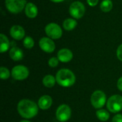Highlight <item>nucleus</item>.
Returning <instances> with one entry per match:
<instances>
[{
    "label": "nucleus",
    "instance_id": "f257e3e1",
    "mask_svg": "<svg viewBox=\"0 0 122 122\" xmlns=\"http://www.w3.org/2000/svg\"><path fill=\"white\" fill-rule=\"evenodd\" d=\"M17 111L21 117L29 119L35 117L38 114L39 106L34 102L25 99L18 103Z\"/></svg>",
    "mask_w": 122,
    "mask_h": 122
},
{
    "label": "nucleus",
    "instance_id": "f03ea898",
    "mask_svg": "<svg viewBox=\"0 0 122 122\" xmlns=\"http://www.w3.org/2000/svg\"><path fill=\"white\" fill-rule=\"evenodd\" d=\"M56 80L57 84L61 86L70 87L75 84L76 76L70 69H61L57 71Z\"/></svg>",
    "mask_w": 122,
    "mask_h": 122
},
{
    "label": "nucleus",
    "instance_id": "7ed1b4c3",
    "mask_svg": "<svg viewBox=\"0 0 122 122\" xmlns=\"http://www.w3.org/2000/svg\"><path fill=\"white\" fill-rule=\"evenodd\" d=\"M26 0H5V6L7 10L12 14H18L25 9Z\"/></svg>",
    "mask_w": 122,
    "mask_h": 122
},
{
    "label": "nucleus",
    "instance_id": "20e7f679",
    "mask_svg": "<svg viewBox=\"0 0 122 122\" xmlns=\"http://www.w3.org/2000/svg\"><path fill=\"white\" fill-rule=\"evenodd\" d=\"M107 108L112 113H118L122 110V96L113 95L107 102Z\"/></svg>",
    "mask_w": 122,
    "mask_h": 122
},
{
    "label": "nucleus",
    "instance_id": "39448f33",
    "mask_svg": "<svg viewBox=\"0 0 122 122\" xmlns=\"http://www.w3.org/2000/svg\"><path fill=\"white\" fill-rule=\"evenodd\" d=\"M70 15L75 19H81L84 16L86 9L84 4L81 1H76L71 4L69 9Z\"/></svg>",
    "mask_w": 122,
    "mask_h": 122
},
{
    "label": "nucleus",
    "instance_id": "423d86ee",
    "mask_svg": "<svg viewBox=\"0 0 122 122\" xmlns=\"http://www.w3.org/2000/svg\"><path fill=\"white\" fill-rule=\"evenodd\" d=\"M107 96L105 93L101 90L95 91L91 97V103L92 105L95 109H102L106 104Z\"/></svg>",
    "mask_w": 122,
    "mask_h": 122
},
{
    "label": "nucleus",
    "instance_id": "0eeeda50",
    "mask_svg": "<svg viewBox=\"0 0 122 122\" xmlns=\"http://www.w3.org/2000/svg\"><path fill=\"white\" fill-rule=\"evenodd\" d=\"M45 32L48 37L51 39H60L62 36V29L56 23H49L45 26Z\"/></svg>",
    "mask_w": 122,
    "mask_h": 122
},
{
    "label": "nucleus",
    "instance_id": "6e6552de",
    "mask_svg": "<svg viewBox=\"0 0 122 122\" xmlns=\"http://www.w3.org/2000/svg\"><path fill=\"white\" fill-rule=\"evenodd\" d=\"M71 116V110L67 104H61L56 111V117L59 122H67Z\"/></svg>",
    "mask_w": 122,
    "mask_h": 122
},
{
    "label": "nucleus",
    "instance_id": "1a4fd4ad",
    "mask_svg": "<svg viewBox=\"0 0 122 122\" xmlns=\"http://www.w3.org/2000/svg\"><path fill=\"white\" fill-rule=\"evenodd\" d=\"M29 75V69L24 65H17L13 67L11 70V76L18 81L26 79Z\"/></svg>",
    "mask_w": 122,
    "mask_h": 122
},
{
    "label": "nucleus",
    "instance_id": "9d476101",
    "mask_svg": "<svg viewBox=\"0 0 122 122\" xmlns=\"http://www.w3.org/2000/svg\"><path fill=\"white\" fill-rule=\"evenodd\" d=\"M39 45L40 49L46 53H52L56 48L54 41L49 37H42L40 39Z\"/></svg>",
    "mask_w": 122,
    "mask_h": 122
},
{
    "label": "nucleus",
    "instance_id": "9b49d317",
    "mask_svg": "<svg viewBox=\"0 0 122 122\" xmlns=\"http://www.w3.org/2000/svg\"><path fill=\"white\" fill-rule=\"evenodd\" d=\"M10 36L16 40H21L25 36V31L21 26L14 25L11 27L9 31Z\"/></svg>",
    "mask_w": 122,
    "mask_h": 122
},
{
    "label": "nucleus",
    "instance_id": "f8f14e48",
    "mask_svg": "<svg viewBox=\"0 0 122 122\" xmlns=\"http://www.w3.org/2000/svg\"><path fill=\"white\" fill-rule=\"evenodd\" d=\"M57 58L59 61L63 63H67L73 59V53L69 49H61L57 53Z\"/></svg>",
    "mask_w": 122,
    "mask_h": 122
},
{
    "label": "nucleus",
    "instance_id": "ddd939ff",
    "mask_svg": "<svg viewBox=\"0 0 122 122\" xmlns=\"http://www.w3.org/2000/svg\"><path fill=\"white\" fill-rule=\"evenodd\" d=\"M52 98L49 95H44L41 97L38 101V106L42 110L49 109L52 105Z\"/></svg>",
    "mask_w": 122,
    "mask_h": 122
},
{
    "label": "nucleus",
    "instance_id": "4468645a",
    "mask_svg": "<svg viewBox=\"0 0 122 122\" xmlns=\"http://www.w3.org/2000/svg\"><path fill=\"white\" fill-rule=\"evenodd\" d=\"M24 11H25L26 16L30 19L35 18L38 14V9L36 6L31 2H29L26 4Z\"/></svg>",
    "mask_w": 122,
    "mask_h": 122
},
{
    "label": "nucleus",
    "instance_id": "2eb2a0df",
    "mask_svg": "<svg viewBox=\"0 0 122 122\" xmlns=\"http://www.w3.org/2000/svg\"><path fill=\"white\" fill-rule=\"evenodd\" d=\"M9 56L12 60L17 61L23 59L24 53L20 48L17 46H12L9 50Z\"/></svg>",
    "mask_w": 122,
    "mask_h": 122
},
{
    "label": "nucleus",
    "instance_id": "dca6fc26",
    "mask_svg": "<svg viewBox=\"0 0 122 122\" xmlns=\"http://www.w3.org/2000/svg\"><path fill=\"white\" fill-rule=\"evenodd\" d=\"M0 43H1V46H0V52L1 53H4L9 50V49L10 47V42H9L7 36L6 35H4V34H0Z\"/></svg>",
    "mask_w": 122,
    "mask_h": 122
},
{
    "label": "nucleus",
    "instance_id": "f3484780",
    "mask_svg": "<svg viewBox=\"0 0 122 122\" xmlns=\"http://www.w3.org/2000/svg\"><path fill=\"white\" fill-rule=\"evenodd\" d=\"M77 26V21L74 18H68L63 22V28L66 31H71Z\"/></svg>",
    "mask_w": 122,
    "mask_h": 122
},
{
    "label": "nucleus",
    "instance_id": "a211bd4d",
    "mask_svg": "<svg viewBox=\"0 0 122 122\" xmlns=\"http://www.w3.org/2000/svg\"><path fill=\"white\" fill-rule=\"evenodd\" d=\"M56 82V77H54L53 75L51 74L46 75L42 80V83L44 86H46V88H52L53 86H54Z\"/></svg>",
    "mask_w": 122,
    "mask_h": 122
},
{
    "label": "nucleus",
    "instance_id": "6ab92c4d",
    "mask_svg": "<svg viewBox=\"0 0 122 122\" xmlns=\"http://www.w3.org/2000/svg\"><path fill=\"white\" fill-rule=\"evenodd\" d=\"M96 116L102 122H107L109 119V112L105 110V109H99L96 112Z\"/></svg>",
    "mask_w": 122,
    "mask_h": 122
},
{
    "label": "nucleus",
    "instance_id": "aec40b11",
    "mask_svg": "<svg viewBox=\"0 0 122 122\" xmlns=\"http://www.w3.org/2000/svg\"><path fill=\"white\" fill-rule=\"evenodd\" d=\"M100 8L104 12H109L113 8V3L111 0H104L101 3Z\"/></svg>",
    "mask_w": 122,
    "mask_h": 122
},
{
    "label": "nucleus",
    "instance_id": "412c9836",
    "mask_svg": "<svg viewBox=\"0 0 122 122\" xmlns=\"http://www.w3.org/2000/svg\"><path fill=\"white\" fill-rule=\"evenodd\" d=\"M23 45L26 49H31L34 46V41L31 36H26L23 40Z\"/></svg>",
    "mask_w": 122,
    "mask_h": 122
},
{
    "label": "nucleus",
    "instance_id": "4be33fe9",
    "mask_svg": "<svg viewBox=\"0 0 122 122\" xmlns=\"http://www.w3.org/2000/svg\"><path fill=\"white\" fill-rule=\"evenodd\" d=\"M10 75H11V73H10V71L4 67V66H1L0 68V78L3 80H5V79H7L10 77Z\"/></svg>",
    "mask_w": 122,
    "mask_h": 122
},
{
    "label": "nucleus",
    "instance_id": "5701e85b",
    "mask_svg": "<svg viewBox=\"0 0 122 122\" xmlns=\"http://www.w3.org/2000/svg\"><path fill=\"white\" fill-rule=\"evenodd\" d=\"M59 61V60L58 59L57 57H51V58L49 59L48 64H49V66L50 67L54 68V67H56V66H58Z\"/></svg>",
    "mask_w": 122,
    "mask_h": 122
},
{
    "label": "nucleus",
    "instance_id": "b1692460",
    "mask_svg": "<svg viewBox=\"0 0 122 122\" xmlns=\"http://www.w3.org/2000/svg\"><path fill=\"white\" fill-rule=\"evenodd\" d=\"M117 58L122 61V44L121 45H119V47L117 48Z\"/></svg>",
    "mask_w": 122,
    "mask_h": 122
},
{
    "label": "nucleus",
    "instance_id": "393cba45",
    "mask_svg": "<svg viewBox=\"0 0 122 122\" xmlns=\"http://www.w3.org/2000/svg\"><path fill=\"white\" fill-rule=\"evenodd\" d=\"M112 122H122V114H118L115 115L112 119Z\"/></svg>",
    "mask_w": 122,
    "mask_h": 122
},
{
    "label": "nucleus",
    "instance_id": "a878e982",
    "mask_svg": "<svg viewBox=\"0 0 122 122\" xmlns=\"http://www.w3.org/2000/svg\"><path fill=\"white\" fill-rule=\"evenodd\" d=\"M86 1L90 6H95L97 5L99 0H86Z\"/></svg>",
    "mask_w": 122,
    "mask_h": 122
},
{
    "label": "nucleus",
    "instance_id": "bb28decb",
    "mask_svg": "<svg viewBox=\"0 0 122 122\" xmlns=\"http://www.w3.org/2000/svg\"><path fill=\"white\" fill-rule=\"evenodd\" d=\"M117 87H118L119 90L122 92V76L119 79V80L117 81Z\"/></svg>",
    "mask_w": 122,
    "mask_h": 122
},
{
    "label": "nucleus",
    "instance_id": "cd10ccee",
    "mask_svg": "<svg viewBox=\"0 0 122 122\" xmlns=\"http://www.w3.org/2000/svg\"><path fill=\"white\" fill-rule=\"evenodd\" d=\"M50 1H51L52 2H54V3H60V2L64 1V0H50Z\"/></svg>",
    "mask_w": 122,
    "mask_h": 122
},
{
    "label": "nucleus",
    "instance_id": "c85d7f7f",
    "mask_svg": "<svg viewBox=\"0 0 122 122\" xmlns=\"http://www.w3.org/2000/svg\"><path fill=\"white\" fill-rule=\"evenodd\" d=\"M20 122H29V120H21Z\"/></svg>",
    "mask_w": 122,
    "mask_h": 122
},
{
    "label": "nucleus",
    "instance_id": "c756f323",
    "mask_svg": "<svg viewBox=\"0 0 122 122\" xmlns=\"http://www.w3.org/2000/svg\"></svg>",
    "mask_w": 122,
    "mask_h": 122
}]
</instances>
